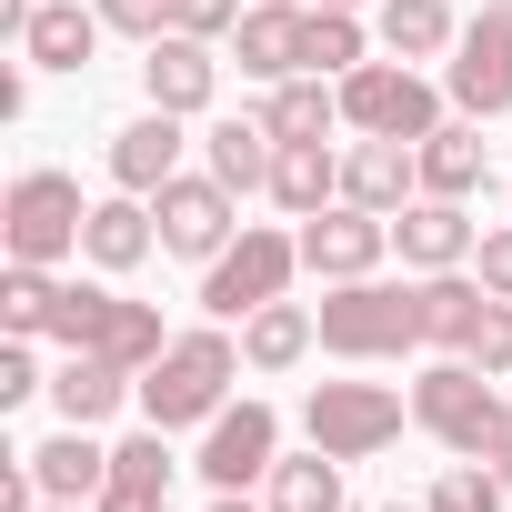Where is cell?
<instances>
[{"label":"cell","mask_w":512,"mask_h":512,"mask_svg":"<svg viewBox=\"0 0 512 512\" xmlns=\"http://www.w3.org/2000/svg\"><path fill=\"white\" fill-rule=\"evenodd\" d=\"M161 502H171V452H161V422H151V432L111 442V482H101L91 512H161Z\"/></svg>","instance_id":"21"},{"label":"cell","mask_w":512,"mask_h":512,"mask_svg":"<svg viewBox=\"0 0 512 512\" xmlns=\"http://www.w3.org/2000/svg\"><path fill=\"white\" fill-rule=\"evenodd\" d=\"M302 432H312L332 462H372V452L402 442V392H392V382H312Z\"/></svg>","instance_id":"8"},{"label":"cell","mask_w":512,"mask_h":512,"mask_svg":"<svg viewBox=\"0 0 512 512\" xmlns=\"http://www.w3.org/2000/svg\"><path fill=\"white\" fill-rule=\"evenodd\" d=\"M362 51H372V31H362L352 11H332V0H312V21H302V71H312V81H342V71H362Z\"/></svg>","instance_id":"29"},{"label":"cell","mask_w":512,"mask_h":512,"mask_svg":"<svg viewBox=\"0 0 512 512\" xmlns=\"http://www.w3.org/2000/svg\"><path fill=\"white\" fill-rule=\"evenodd\" d=\"M492 472H502V482H512V442H502V452H492Z\"/></svg>","instance_id":"40"},{"label":"cell","mask_w":512,"mask_h":512,"mask_svg":"<svg viewBox=\"0 0 512 512\" xmlns=\"http://www.w3.org/2000/svg\"><path fill=\"white\" fill-rule=\"evenodd\" d=\"M482 11H502V21H512V0H482Z\"/></svg>","instance_id":"42"},{"label":"cell","mask_w":512,"mask_h":512,"mask_svg":"<svg viewBox=\"0 0 512 512\" xmlns=\"http://www.w3.org/2000/svg\"><path fill=\"white\" fill-rule=\"evenodd\" d=\"M472 272H482V292L512 302V231H482V241H472Z\"/></svg>","instance_id":"38"},{"label":"cell","mask_w":512,"mask_h":512,"mask_svg":"<svg viewBox=\"0 0 512 512\" xmlns=\"http://www.w3.org/2000/svg\"><path fill=\"white\" fill-rule=\"evenodd\" d=\"M41 512H91V502H41Z\"/></svg>","instance_id":"41"},{"label":"cell","mask_w":512,"mask_h":512,"mask_svg":"<svg viewBox=\"0 0 512 512\" xmlns=\"http://www.w3.org/2000/svg\"><path fill=\"white\" fill-rule=\"evenodd\" d=\"M312 342H322V312H302V302H262V312L241 322V362L251 372H292Z\"/></svg>","instance_id":"26"},{"label":"cell","mask_w":512,"mask_h":512,"mask_svg":"<svg viewBox=\"0 0 512 512\" xmlns=\"http://www.w3.org/2000/svg\"><path fill=\"white\" fill-rule=\"evenodd\" d=\"M282 462V412L272 402H221L201 422V482L211 492H241V482H272Z\"/></svg>","instance_id":"9"},{"label":"cell","mask_w":512,"mask_h":512,"mask_svg":"<svg viewBox=\"0 0 512 512\" xmlns=\"http://www.w3.org/2000/svg\"><path fill=\"white\" fill-rule=\"evenodd\" d=\"M422 151V191L432 201H472L482 181H492V151H482V121H442L432 141H412Z\"/></svg>","instance_id":"22"},{"label":"cell","mask_w":512,"mask_h":512,"mask_svg":"<svg viewBox=\"0 0 512 512\" xmlns=\"http://www.w3.org/2000/svg\"><path fill=\"white\" fill-rule=\"evenodd\" d=\"M392 241H402V262H412V272H462L482 231L462 221V201H432V191H422V201L392 211Z\"/></svg>","instance_id":"15"},{"label":"cell","mask_w":512,"mask_h":512,"mask_svg":"<svg viewBox=\"0 0 512 512\" xmlns=\"http://www.w3.org/2000/svg\"><path fill=\"white\" fill-rule=\"evenodd\" d=\"M452 111L462 121H502L512 111V21L502 11L462 21V41H452Z\"/></svg>","instance_id":"12"},{"label":"cell","mask_w":512,"mask_h":512,"mask_svg":"<svg viewBox=\"0 0 512 512\" xmlns=\"http://www.w3.org/2000/svg\"><path fill=\"white\" fill-rule=\"evenodd\" d=\"M31 472H41V492L51 502H101V482H111V452L91 442V422H61L41 452H21Z\"/></svg>","instance_id":"20"},{"label":"cell","mask_w":512,"mask_h":512,"mask_svg":"<svg viewBox=\"0 0 512 512\" xmlns=\"http://www.w3.org/2000/svg\"><path fill=\"white\" fill-rule=\"evenodd\" d=\"M272 201H282L292 221L332 211V201H342V161H332L322 141H282V161H272Z\"/></svg>","instance_id":"27"},{"label":"cell","mask_w":512,"mask_h":512,"mask_svg":"<svg viewBox=\"0 0 512 512\" xmlns=\"http://www.w3.org/2000/svg\"><path fill=\"white\" fill-rule=\"evenodd\" d=\"M422 282H332L322 292V352L342 362H392V352H422Z\"/></svg>","instance_id":"3"},{"label":"cell","mask_w":512,"mask_h":512,"mask_svg":"<svg viewBox=\"0 0 512 512\" xmlns=\"http://www.w3.org/2000/svg\"><path fill=\"white\" fill-rule=\"evenodd\" d=\"M231 382H241V342H231V322H201V332H171V352L141 372V412L161 432H181V422H211L231 402Z\"/></svg>","instance_id":"2"},{"label":"cell","mask_w":512,"mask_h":512,"mask_svg":"<svg viewBox=\"0 0 512 512\" xmlns=\"http://www.w3.org/2000/svg\"><path fill=\"white\" fill-rule=\"evenodd\" d=\"M241 11H251V0H171V31H191V41H231Z\"/></svg>","instance_id":"34"},{"label":"cell","mask_w":512,"mask_h":512,"mask_svg":"<svg viewBox=\"0 0 512 512\" xmlns=\"http://www.w3.org/2000/svg\"><path fill=\"white\" fill-rule=\"evenodd\" d=\"M502 492H512V482H502L492 462H452V472L432 482V512H502Z\"/></svg>","instance_id":"33"},{"label":"cell","mask_w":512,"mask_h":512,"mask_svg":"<svg viewBox=\"0 0 512 512\" xmlns=\"http://www.w3.org/2000/svg\"><path fill=\"white\" fill-rule=\"evenodd\" d=\"M131 392H141V372H121L111 352H71V362L51 372V402H61V422H111Z\"/></svg>","instance_id":"23"},{"label":"cell","mask_w":512,"mask_h":512,"mask_svg":"<svg viewBox=\"0 0 512 512\" xmlns=\"http://www.w3.org/2000/svg\"><path fill=\"white\" fill-rule=\"evenodd\" d=\"M262 121H272V141H322L342 121V81H312V71L302 81H272V111Z\"/></svg>","instance_id":"30"},{"label":"cell","mask_w":512,"mask_h":512,"mask_svg":"<svg viewBox=\"0 0 512 512\" xmlns=\"http://www.w3.org/2000/svg\"><path fill=\"white\" fill-rule=\"evenodd\" d=\"M452 41H462V21L442 0H382V51L392 61H442Z\"/></svg>","instance_id":"28"},{"label":"cell","mask_w":512,"mask_h":512,"mask_svg":"<svg viewBox=\"0 0 512 512\" xmlns=\"http://www.w3.org/2000/svg\"><path fill=\"white\" fill-rule=\"evenodd\" d=\"M51 342H71V352H111L121 372H151V362L171 352V332H161L151 302H121V292H91V282H61V302H51Z\"/></svg>","instance_id":"4"},{"label":"cell","mask_w":512,"mask_h":512,"mask_svg":"<svg viewBox=\"0 0 512 512\" xmlns=\"http://www.w3.org/2000/svg\"><path fill=\"white\" fill-rule=\"evenodd\" d=\"M151 241H161V221H151V201L141 191H121V201H91V231H81V251L101 272H131V262H151Z\"/></svg>","instance_id":"25"},{"label":"cell","mask_w":512,"mask_h":512,"mask_svg":"<svg viewBox=\"0 0 512 512\" xmlns=\"http://www.w3.org/2000/svg\"><path fill=\"white\" fill-rule=\"evenodd\" d=\"M31 392H51V382H41V362H31V332H11V342H0V412H21Z\"/></svg>","instance_id":"35"},{"label":"cell","mask_w":512,"mask_h":512,"mask_svg":"<svg viewBox=\"0 0 512 512\" xmlns=\"http://www.w3.org/2000/svg\"><path fill=\"white\" fill-rule=\"evenodd\" d=\"M342 121L362 141H432L442 131V91L412 61H362V71H342Z\"/></svg>","instance_id":"6"},{"label":"cell","mask_w":512,"mask_h":512,"mask_svg":"<svg viewBox=\"0 0 512 512\" xmlns=\"http://www.w3.org/2000/svg\"><path fill=\"white\" fill-rule=\"evenodd\" d=\"M382 251H392V221L362 211V201H332V211L302 221V272H322V282H372Z\"/></svg>","instance_id":"11"},{"label":"cell","mask_w":512,"mask_h":512,"mask_svg":"<svg viewBox=\"0 0 512 512\" xmlns=\"http://www.w3.org/2000/svg\"><path fill=\"white\" fill-rule=\"evenodd\" d=\"M342 201H362V211H402V201H422V151L412 141H362L352 161H342Z\"/></svg>","instance_id":"18"},{"label":"cell","mask_w":512,"mask_h":512,"mask_svg":"<svg viewBox=\"0 0 512 512\" xmlns=\"http://www.w3.org/2000/svg\"><path fill=\"white\" fill-rule=\"evenodd\" d=\"M302 0H251L241 11V31H231V61L251 71V81H302Z\"/></svg>","instance_id":"14"},{"label":"cell","mask_w":512,"mask_h":512,"mask_svg":"<svg viewBox=\"0 0 512 512\" xmlns=\"http://www.w3.org/2000/svg\"><path fill=\"white\" fill-rule=\"evenodd\" d=\"M492 302H502V292H482V272H422V332H432L442 352H472L482 322H492Z\"/></svg>","instance_id":"19"},{"label":"cell","mask_w":512,"mask_h":512,"mask_svg":"<svg viewBox=\"0 0 512 512\" xmlns=\"http://www.w3.org/2000/svg\"><path fill=\"white\" fill-rule=\"evenodd\" d=\"M272 512H342V462L312 442V462H272Z\"/></svg>","instance_id":"31"},{"label":"cell","mask_w":512,"mask_h":512,"mask_svg":"<svg viewBox=\"0 0 512 512\" xmlns=\"http://www.w3.org/2000/svg\"><path fill=\"white\" fill-rule=\"evenodd\" d=\"M211 512H272V502H241V492H221V502H211Z\"/></svg>","instance_id":"39"},{"label":"cell","mask_w":512,"mask_h":512,"mask_svg":"<svg viewBox=\"0 0 512 512\" xmlns=\"http://www.w3.org/2000/svg\"><path fill=\"white\" fill-rule=\"evenodd\" d=\"M51 302H61V282H51L41 262H11V272H0V322H11V332H51Z\"/></svg>","instance_id":"32"},{"label":"cell","mask_w":512,"mask_h":512,"mask_svg":"<svg viewBox=\"0 0 512 512\" xmlns=\"http://www.w3.org/2000/svg\"><path fill=\"white\" fill-rule=\"evenodd\" d=\"M101 11H81V0H31V21H21V61L31 71H81L101 51Z\"/></svg>","instance_id":"16"},{"label":"cell","mask_w":512,"mask_h":512,"mask_svg":"<svg viewBox=\"0 0 512 512\" xmlns=\"http://www.w3.org/2000/svg\"><path fill=\"white\" fill-rule=\"evenodd\" d=\"M101 21L131 31V41H161V31H171V0H101Z\"/></svg>","instance_id":"37"},{"label":"cell","mask_w":512,"mask_h":512,"mask_svg":"<svg viewBox=\"0 0 512 512\" xmlns=\"http://www.w3.org/2000/svg\"><path fill=\"white\" fill-rule=\"evenodd\" d=\"M111 181L121 191H161V181H181V111H141L131 131H111Z\"/></svg>","instance_id":"17"},{"label":"cell","mask_w":512,"mask_h":512,"mask_svg":"<svg viewBox=\"0 0 512 512\" xmlns=\"http://www.w3.org/2000/svg\"><path fill=\"white\" fill-rule=\"evenodd\" d=\"M81 231H91V201H81V181L71 171H21L11 181V201H0V241H11V262H61V251H81Z\"/></svg>","instance_id":"7"},{"label":"cell","mask_w":512,"mask_h":512,"mask_svg":"<svg viewBox=\"0 0 512 512\" xmlns=\"http://www.w3.org/2000/svg\"><path fill=\"white\" fill-rule=\"evenodd\" d=\"M201 161H211V181H221V191H272L282 141H272V121H211Z\"/></svg>","instance_id":"24"},{"label":"cell","mask_w":512,"mask_h":512,"mask_svg":"<svg viewBox=\"0 0 512 512\" xmlns=\"http://www.w3.org/2000/svg\"><path fill=\"white\" fill-rule=\"evenodd\" d=\"M332 11H362V0H332Z\"/></svg>","instance_id":"44"},{"label":"cell","mask_w":512,"mask_h":512,"mask_svg":"<svg viewBox=\"0 0 512 512\" xmlns=\"http://www.w3.org/2000/svg\"><path fill=\"white\" fill-rule=\"evenodd\" d=\"M292 272H302V231H251L241 221V241L221 251V262H201V312L211 322H251L262 302L292 292Z\"/></svg>","instance_id":"5"},{"label":"cell","mask_w":512,"mask_h":512,"mask_svg":"<svg viewBox=\"0 0 512 512\" xmlns=\"http://www.w3.org/2000/svg\"><path fill=\"white\" fill-rule=\"evenodd\" d=\"M412 422L442 442V452H462V462H492L502 442H512V392L482 372V362H432L422 382H412Z\"/></svg>","instance_id":"1"},{"label":"cell","mask_w":512,"mask_h":512,"mask_svg":"<svg viewBox=\"0 0 512 512\" xmlns=\"http://www.w3.org/2000/svg\"><path fill=\"white\" fill-rule=\"evenodd\" d=\"M231 201H241V191H221L211 171H181V181H161V191H151V221H161V251H181V262H221V251L241 241Z\"/></svg>","instance_id":"10"},{"label":"cell","mask_w":512,"mask_h":512,"mask_svg":"<svg viewBox=\"0 0 512 512\" xmlns=\"http://www.w3.org/2000/svg\"><path fill=\"white\" fill-rule=\"evenodd\" d=\"M141 91H151V111H211V91H221V51L211 41H191V31H161V41H141Z\"/></svg>","instance_id":"13"},{"label":"cell","mask_w":512,"mask_h":512,"mask_svg":"<svg viewBox=\"0 0 512 512\" xmlns=\"http://www.w3.org/2000/svg\"><path fill=\"white\" fill-rule=\"evenodd\" d=\"M392 512H432V502H392Z\"/></svg>","instance_id":"43"},{"label":"cell","mask_w":512,"mask_h":512,"mask_svg":"<svg viewBox=\"0 0 512 512\" xmlns=\"http://www.w3.org/2000/svg\"><path fill=\"white\" fill-rule=\"evenodd\" d=\"M462 362H482L492 382H512V302H492V322H482V342H472Z\"/></svg>","instance_id":"36"}]
</instances>
